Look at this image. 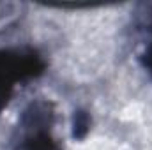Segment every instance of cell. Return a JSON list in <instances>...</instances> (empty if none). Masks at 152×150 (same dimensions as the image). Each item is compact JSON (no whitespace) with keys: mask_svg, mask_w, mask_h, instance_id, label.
Returning a JSON list of instances; mask_svg holds the SVG:
<instances>
[{"mask_svg":"<svg viewBox=\"0 0 152 150\" xmlns=\"http://www.w3.org/2000/svg\"><path fill=\"white\" fill-rule=\"evenodd\" d=\"M142 64H143V67L152 74V41L147 44V48H145V51L142 55Z\"/></svg>","mask_w":152,"mask_h":150,"instance_id":"277c9868","label":"cell"},{"mask_svg":"<svg viewBox=\"0 0 152 150\" xmlns=\"http://www.w3.org/2000/svg\"><path fill=\"white\" fill-rule=\"evenodd\" d=\"M90 131V115L83 110L75 111L73 117V138L75 140H83L87 133Z\"/></svg>","mask_w":152,"mask_h":150,"instance_id":"3957f363","label":"cell"},{"mask_svg":"<svg viewBox=\"0 0 152 150\" xmlns=\"http://www.w3.org/2000/svg\"><path fill=\"white\" fill-rule=\"evenodd\" d=\"M46 64L32 48L0 50V111L7 106L14 88L44 73Z\"/></svg>","mask_w":152,"mask_h":150,"instance_id":"6da1fadb","label":"cell"},{"mask_svg":"<svg viewBox=\"0 0 152 150\" xmlns=\"http://www.w3.org/2000/svg\"><path fill=\"white\" fill-rule=\"evenodd\" d=\"M53 124L51 104L37 101L30 104L21 117L23 138L14 150H62L51 138L50 127Z\"/></svg>","mask_w":152,"mask_h":150,"instance_id":"7a4b0ae2","label":"cell"}]
</instances>
